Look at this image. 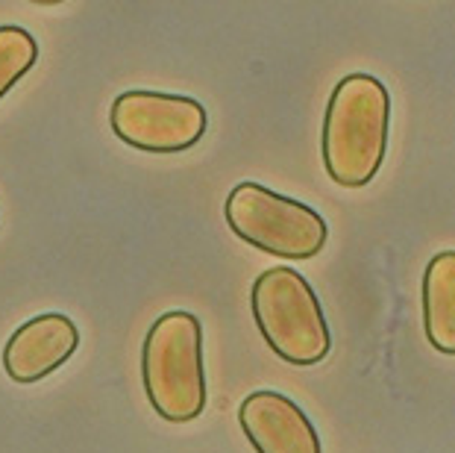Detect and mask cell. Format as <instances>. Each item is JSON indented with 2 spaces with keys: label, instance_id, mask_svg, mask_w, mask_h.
Instances as JSON below:
<instances>
[{
  "label": "cell",
  "instance_id": "cell-1",
  "mask_svg": "<svg viewBox=\"0 0 455 453\" xmlns=\"http://www.w3.org/2000/svg\"><path fill=\"white\" fill-rule=\"evenodd\" d=\"M391 139V94L371 74H347L329 94L321 153L338 186L362 189L379 174Z\"/></svg>",
  "mask_w": 455,
  "mask_h": 453
},
{
  "label": "cell",
  "instance_id": "cell-2",
  "mask_svg": "<svg viewBox=\"0 0 455 453\" xmlns=\"http://www.w3.org/2000/svg\"><path fill=\"white\" fill-rule=\"evenodd\" d=\"M141 383L159 418L186 424L206 409L200 318L186 310L159 315L141 344Z\"/></svg>",
  "mask_w": 455,
  "mask_h": 453
},
{
  "label": "cell",
  "instance_id": "cell-3",
  "mask_svg": "<svg viewBox=\"0 0 455 453\" xmlns=\"http://www.w3.org/2000/svg\"><path fill=\"white\" fill-rule=\"evenodd\" d=\"M250 310L267 348L294 368H312L332 351L321 297L294 268L279 265L261 271L250 292Z\"/></svg>",
  "mask_w": 455,
  "mask_h": 453
},
{
  "label": "cell",
  "instance_id": "cell-4",
  "mask_svg": "<svg viewBox=\"0 0 455 453\" xmlns=\"http://www.w3.org/2000/svg\"><path fill=\"white\" fill-rule=\"evenodd\" d=\"M224 218L241 242L283 259H312L329 239L321 212L253 180L229 191Z\"/></svg>",
  "mask_w": 455,
  "mask_h": 453
},
{
  "label": "cell",
  "instance_id": "cell-5",
  "mask_svg": "<svg viewBox=\"0 0 455 453\" xmlns=\"http://www.w3.org/2000/svg\"><path fill=\"white\" fill-rule=\"evenodd\" d=\"M109 124L115 136L130 148L168 157L191 150L206 136L209 112L188 94L132 89L112 101Z\"/></svg>",
  "mask_w": 455,
  "mask_h": 453
},
{
  "label": "cell",
  "instance_id": "cell-6",
  "mask_svg": "<svg viewBox=\"0 0 455 453\" xmlns=\"http://www.w3.org/2000/svg\"><path fill=\"white\" fill-rule=\"evenodd\" d=\"M80 348V330L62 312H44L24 321L4 344V371L15 383H38L60 371Z\"/></svg>",
  "mask_w": 455,
  "mask_h": 453
},
{
  "label": "cell",
  "instance_id": "cell-7",
  "mask_svg": "<svg viewBox=\"0 0 455 453\" xmlns=\"http://www.w3.org/2000/svg\"><path fill=\"white\" fill-rule=\"evenodd\" d=\"M238 424L256 453H323L315 424L283 392H250L238 407Z\"/></svg>",
  "mask_w": 455,
  "mask_h": 453
},
{
  "label": "cell",
  "instance_id": "cell-8",
  "mask_svg": "<svg viewBox=\"0 0 455 453\" xmlns=\"http://www.w3.org/2000/svg\"><path fill=\"white\" fill-rule=\"evenodd\" d=\"M423 333L443 356H455V250H441L423 271Z\"/></svg>",
  "mask_w": 455,
  "mask_h": 453
},
{
  "label": "cell",
  "instance_id": "cell-9",
  "mask_svg": "<svg viewBox=\"0 0 455 453\" xmlns=\"http://www.w3.org/2000/svg\"><path fill=\"white\" fill-rule=\"evenodd\" d=\"M38 60V44L30 30L18 24L0 27V101Z\"/></svg>",
  "mask_w": 455,
  "mask_h": 453
}]
</instances>
